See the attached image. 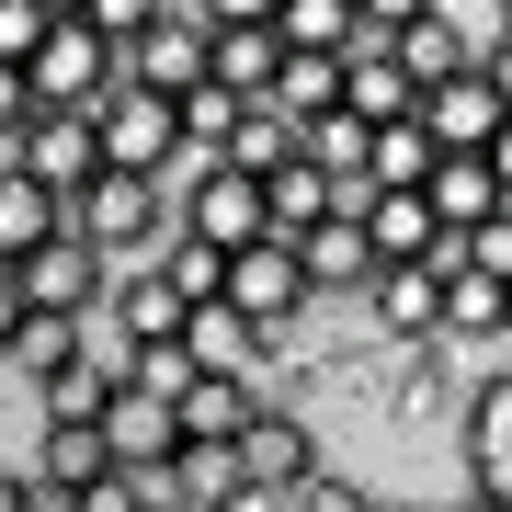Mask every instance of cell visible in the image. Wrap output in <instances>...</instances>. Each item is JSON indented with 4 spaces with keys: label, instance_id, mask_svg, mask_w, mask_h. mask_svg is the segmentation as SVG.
<instances>
[{
    "label": "cell",
    "instance_id": "obj_1",
    "mask_svg": "<svg viewBox=\"0 0 512 512\" xmlns=\"http://www.w3.org/2000/svg\"><path fill=\"white\" fill-rule=\"evenodd\" d=\"M69 239H92L114 274H148L160 239H171V183H126V171H103V183L69 205Z\"/></svg>",
    "mask_w": 512,
    "mask_h": 512
},
{
    "label": "cell",
    "instance_id": "obj_2",
    "mask_svg": "<svg viewBox=\"0 0 512 512\" xmlns=\"http://www.w3.org/2000/svg\"><path fill=\"white\" fill-rule=\"evenodd\" d=\"M0 171H23V183H46L57 205H80L103 183V137H92V114H23L12 148H0Z\"/></svg>",
    "mask_w": 512,
    "mask_h": 512
},
{
    "label": "cell",
    "instance_id": "obj_3",
    "mask_svg": "<svg viewBox=\"0 0 512 512\" xmlns=\"http://www.w3.org/2000/svg\"><path fill=\"white\" fill-rule=\"evenodd\" d=\"M228 467H239V490H251V501H285V490H308V478H319V433H308V410L262 399L251 421H239Z\"/></svg>",
    "mask_w": 512,
    "mask_h": 512
},
{
    "label": "cell",
    "instance_id": "obj_4",
    "mask_svg": "<svg viewBox=\"0 0 512 512\" xmlns=\"http://www.w3.org/2000/svg\"><path fill=\"white\" fill-rule=\"evenodd\" d=\"M12 296H23L35 319H103V296H114V262L92 251V239H69V228H57L46 251H23V262H12Z\"/></svg>",
    "mask_w": 512,
    "mask_h": 512
},
{
    "label": "cell",
    "instance_id": "obj_5",
    "mask_svg": "<svg viewBox=\"0 0 512 512\" xmlns=\"http://www.w3.org/2000/svg\"><path fill=\"white\" fill-rule=\"evenodd\" d=\"M205 57H217L205 12H160L137 46H114V92H160V103H183V92H205Z\"/></svg>",
    "mask_w": 512,
    "mask_h": 512
},
{
    "label": "cell",
    "instance_id": "obj_6",
    "mask_svg": "<svg viewBox=\"0 0 512 512\" xmlns=\"http://www.w3.org/2000/svg\"><path fill=\"white\" fill-rule=\"evenodd\" d=\"M23 92H35V114H103L114 103V46L92 23H57L35 46V69H23Z\"/></svg>",
    "mask_w": 512,
    "mask_h": 512
},
{
    "label": "cell",
    "instance_id": "obj_7",
    "mask_svg": "<svg viewBox=\"0 0 512 512\" xmlns=\"http://www.w3.org/2000/svg\"><path fill=\"white\" fill-rule=\"evenodd\" d=\"M92 137H103V171H126V183H171V160H183V114L160 92H114Z\"/></svg>",
    "mask_w": 512,
    "mask_h": 512
},
{
    "label": "cell",
    "instance_id": "obj_8",
    "mask_svg": "<svg viewBox=\"0 0 512 512\" xmlns=\"http://www.w3.org/2000/svg\"><path fill=\"white\" fill-rule=\"evenodd\" d=\"M171 228L205 239V251H251V239H274V217H262V183H251V171H217V160H205L194 183L171 194Z\"/></svg>",
    "mask_w": 512,
    "mask_h": 512
},
{
    "label": "cell",
    "instance_id": "obj_9",
    "mask_svg": "<svg viewBox=\"0 0 512 512\" xmlns=\"http://www.w3.org/2000/svg\"><path fill=\"white\" fill-rule=\"evenodd\" d=\"M228 308L251 319V330H274V342H285V319H308L319 296H308V274H296L285 239H251V251H228Z\"/></svg>",
    "mask_w": 512,
    "mask_h": 512
},
{
    "label": "cell",
    "instance_id": "obj_10",
    "mask_svg": "<svg viewBox=\"0 0 512 512\" xmlns=\"http://www.w3.org/2000/svg\"><path fill=\"white\" fill-rule=\"evenodd\" d=\"M342 114H353V126H399V114H421V80L399 69V46H365V35H353V57H342Z\"/></svg>",
    "mask_w": 512,
    "mask_h": 512
},
{
    "label": "cell",
    "instance_id": "obj_11",
    "mask_svg": "<svg viewBox=\"0 0 512 512\" xmlns=\"http://www.w3.org/2000/svg\"><path fill=\"white\" fill-rule=\"evenodd\" d=\"M35 490H57V501H92L103 478H114V456H103V421H46L35 433Z\"/></svg>",
    "mask_w": 512,
    "mask_h": 512
},
{
    "label": "cell",
    "instance_id": "obj_12",
    "mask_svg": "<svg viewBox=\"0 0 512 512\" xmlns=\"http://www.w3.org/2000/svg\"><path fill=\"white\" fill-rule=\"evenodd\" d=\"M421 126H433V148H490V137H501V92L478 80V57L421 92Z\"/></svg>",
    "mask_w": 512,
    "mask_h": 512
},
{
    "label": "cell",
    "instance_id": "obj_13",
    "mask_svg": "<svg viewBox=\"0 0 512 512\" xmlns=\"http://www.w3.org/2000/svg\"><path fill=\"white\" fill-rule=\"evenodd\" d=\"M421 205H433V228H444V239H467V228H490V217H501V183H490V160H478V148H444L433 183H421Z\"/></svg>",
    "mask_w": 512,
    "mask_h": 512
},
{
    "label": "cell",
    "instance_id": "obj_14",
    "mask_svg": "<svg viewBox=\"0 0 512 512\" xmlns=\"http://www.w3.org/2000/svg\"><path fill=\"white\" fill-rule=\"evenodd\" d=\"M285 251H296V274H308V296H319V285H342V296H365V285H376V251H365V228H353L342 205H330L308 239H285Z\"/></svg>",
    "mask_w": 512,
    "mask_h": 512
},
{
    "label": "cell",
    "instance_id": "obj_15",
    "mask_svg": "<svg viewBox=\"0 0 512 512\" xmlns=\"http://www.w3.org/2000/svg\"><path fill=\"white\" fill-rule=\"evenodd\" d=\"M80 353H92V319H35V308H23V319H12V342H0V365H12L23 387H57Z\"/></svg>",
    "mask_w": 512,
    "mask_h": 512
},
{
    "label": "cell",
    "instance_id": "obj_16",
    "mask_svg": "<svg viewBox=\"0 0 512 512\" xmlns=\"http://www.w3.org/2000/svg\"><path fill=\"white\" fill-rule=\"evenodd\" d=\"M262 410L251 376H194L183 399H171V421H183V444H239V421Z\"/></svg>",
    "mask_w": 512,
    "mask_h": 512
},
{
    "label": "cell",
    "instance_id": "obj_17",
    "mask_svg": "<svg viewBox=\"0 0 512 512\" xmlns=\"http://www.w3.org/2000/svg\"><path fill=\"white\" fill-rule=\"evenodd\" d=\"M433 126H421V114H399V126H376V148H365V194H421L433 183Z\"/></svg>",
    "mask_w": 512,
    "mask_h": 512
},
{
    "label": "cell",
    "instance_id": "obj_18",
    "mask_svg": "<svg viewBox=\"0 0 512 512\" xmlns=\"http://www.w3.org/2000/svg\"><path fill=\"white\" fill-rule=\"evenodd\" d=\"M103 319H114V342H183V296H171L160 274H114Z\"/></svg>",
    "mask_w": 512,
    "mask_h": 512
},
{
    "label": "cell",
    "instance_id": "obj_19",
    "mask_svg": "<svg viewBox=\"0 0 512 512\" xmlns=\"http://www.w3.org/2000/svg\"><path fill=\"white\" fill-rule=\"evenodd\" d=\"M262 114H285V126H319V114H342V57H296L274 69V92H262Z\"/></svg>",
    "mask_w": 512,
    "mask_h": 512
},
{
    "label": "cell",
    "instance_id": "obj_20",
    "mask_svg": "<svg viewBox=\"0 0 512 512\" xmlns=\"http://www.w3.org/2000/svg\"><path fill=\"white\" fill-rule=\"evenodd\" d=\"M433 296H444V274L410 262V274H376V285H365V319L387 330V342H433Z\"/></svg>",
    "mask_w": 512,
    "mask_h": 512
},
{
    "label": "cell",
    "instance_id": "obj_21",
    "mask_svg": "<svg viewBox=\"0 0 512 512\" xmlns=\"http://www.w3.org/2000/svg\"><path fill=\"white\" fill-rule=\"evenodd\" d=\"M57 228H69V205H57L46 183H23V171H0V262H23V251H46Z\"/></svg>",
    "mask_w": 512,
    "mask_h": 512
},
{
    "label": "cell",
    "instance_id": "obj_22",
    "mask_svg": "<svg viewBox=\"0 0 512 512\" xmlns=\"http://www.w3.org/2000/svg\"><path fill=\"white\" fill-rule=\"evenodd\" d=\"M148 274H160L171 296H183V319H194V308H217V296H228V251H205V239H183V228H171Z\"/></svg>",
    "mask_w": 512,
    "mask_h": 512
},
{
    "label": "cell",
    "instance_id": "obj_23",
    "mask_svg": "<svg viewBox=\"0 0 512 512\" xmlns=\"http://www.w3.org/2000/svg\"><path fill=\"white\" fill-rule=\"evenodd\" d=\"M274 46H296V57H353V0H274Z\"/></svg>",
    "mask_w": 512,
    "mask_h": 512
},
{
    "label": "cell",
    "instance_id": "obj_24",
    "mask_svg": "<svg viewBox=\"0 0 512 512\" xmlns=\"http://www.w3.org/2000/svg\"><path fill=\"white\" fill-rule=\"evenodd\" d=\"M330 205H342V194H330V171H308V160H285L274 183H262V217H274V239H308Z\"/></svg>",
    "mask_w": 512,
    "mask_h": 512
},
{
    "label": "cell",
    "instance_id": "obj_25",
    "mask_svg": "<svg viewBox=\"0 0 512 512\" xmlns=\"http://www.w3.org/2000/svg\"><path fill=\"white\" fill-rule=\"evenodd\" d=\"M274 69H285V46H274V35H217V57H205V80H217V92H239V103L274 92Z\"/></svg>",
    "mask_w": 512,
    "mask_h": 512
},
{
    "label": "cell",
    "instance_id": "obj_26",
    "mask_svg": "<svg viewBox=\"0 0 512 512\" xmlns=\"http://www.w3.org/2000/svg\"><path fill=\"white\" fill-rule=\"evenodd\" d=\"M387 46H399V69L421 80V92H433V80H444V69H467V57H478V46L456 35V23H444V0H433V12H421V23H410V35H387Z\"/></svg>",
    "mask_w": 512,
    "mask_h": 512
},
{
    "label": "cell",
    "instance_id": "obj_27",
    "mask_svg": "<svg viewBox=\"0 0 512 512\" xmlns=\"http://www.w3.org/2000/svg\"><path fill=\"white\" fill-rule=\"evenodd\" d=\"M35 399H46V421H103V410H114V353L92 342L69 376H57V387H35Z\"/></svg>",
    "mask_w": 512,
    "mask_h": 512
},
{
    "label": "cell",
    "instance_id": "obj_28",
    "mask_svg": "<svg viewBox=\"0 0 512 512\" xmlns=\"http://www.w3.org/2000/svg\"><path fill=\"white\" fill-rule=\"evenodd\" d=\"M285 160H296V126L251 103V114H239V137H228V160H217V171H251V183H274Z\"/></svg>",
    "mask_w": 512,
    "mask_h": 512
},
{
    "label": "cell",
    "instance_id": "obj_29",
    "mask_svg": "<svg viewBox=\"0 0 512 512\" xmlns=\"http://www.w3.org/2000/svg\"><path fill=\"white\" fill-rule=\"evenodd\" d=\"M171 114H183V148H194V160H228V137H239V114H251V103H239V92H217V80H205V92H183V103H171Z\"/></svg>",
    "mask_w": 512,
    "mask_h": 512
},
{
    "label": "cell",
    "instance_id": "obj_30",
    "mask_svg": "<svg viewBox=\"0 0 512 512\" xmlns=\"http://www.w3.org/2000/svg\"><path fill=\"white\" fill-rule=\"evenodd\" d=\"M456 399V365H444V342H399V410H444Z\"/></svg>",
    "mask_w": 512,
    "mask_h": 512
},
{
    "label": "cell",
    "instance_id": "obj_31",
    "mask_svg": "<svg viewBox=\"0 0 512 512\" xmlns=\"http://www.w3.org/2000/svg\"><path fill=\"white\" fill-rule=\"evenodd\" d=\"M467 456H512V376H490L467 399Z\"/></svg>",
    "mask_w": 512,
    "mask_h": 512
},
{
    "label": "cell",
    "instance_id": "obj_32",
    "mask_svg": "<svg viewBox=\"0 0 512 512\" xmlns=\"http://www.w3.org/2000/svg\"><path fill=\"white\" fill-rule=\"evenodd\" d=\"M456 251H467V274H478V285H501V296H512V194H501V217H490V228H467V239H456Z\"/></svg>",
    "mask_w": 512,
    "mask_h": 512
},
{
    "label": "cell",
    "instance_id": "obj_33",
    "mask_svg": "<svg viewBox=\"0 0 512 512\" xmlns=\"http://www.w3.org/2000/svg\"><path fill=\"white\" fill-rule=\"evenodd\" d=\"M46 35H57V12H35V0H0V69H35Z\"/></svg>",
    "mask_w": 512,
    "mask_h": 512
},
{
    "label": "cell",
    "instance_id": "obj_34",
    "mask_svg": "<svg viewBox=\"0 0 512 512\" xmlns=\"http://www.w3.org/2000/svg\"><path fill=\"white\" fill-rule=\"evenodd\" d=\"M80 23H92L103 46H137L148 23H160V0H80Z\"/></svg>",
    "mask_w": 512,
    "mask_h": 512
},
{
    "label": "cell",
    "instance_id": "obj_35",
    "mask_svg": "<svg viewBox=\"0 0 512 512\" xmlns=\"http://www.w3.org/2000/svg\"><path fill=\"white\" fill-rule=\"evenodd\" d=\"M421 12H433V0H353V35H365V46H387V35H410Z\"/></svg>",
    "mask_w": 512,
    "mask_h": 512
},
{
    "label": "cell",
    "instance_id": "obj_36",
    "mask_svg": "<svg viewBox=\"0 0 512 512\" xmlns=\"http://www.w3.org/2000/svg\"><path fill=\"white\" fill-rule=\"evenodd\" d=\"M285 501H296V512H376V501H365V490H353V478H342V467H319V478H308V490H285Z\"/></svg>",
    "mask_w": 512,
    "mask_h": 512
},
{
    "label": "cell",
    "instance_id": "obj_37",
    "mask_svg": "<svg viewBox=\"0 0 512 512\" xmlns=\"http://www.w3.org/2000/svg\"><path fill=\"white\" fill-rule=\"evenodd\" d=\"M205 35H274V0H194Z\"/></svg>",
    "mask_w": 512,
    "mask_h": 512
},
{
    "label": "cell",
    "instance_id": "obj_38",
    "mask_svg": "<svg viewBox=\"0 0 512 512\" xmlns=\"http://www.w3.org/2000/svg\"><path fill=\"white\" fill-rule=\"evenodd\" d=\"M35 114V92H23V69H0V148H12V126Z\"/></svg>",
    "mask_w": 512,
    "mask_h": 512
},
{
    "label": "cell",
    "instance_id": "obj_39",
    "mask_svg": "<svg viewBox=\"0 0 512 512\" xmlns=\"http://www.w3.org/2000/svg\"><path fill=\"white\" fill-rule=\"evenodd\" d=\"M478 80H490V92H501V114H512V35H501V46H478Z\"/></svg>",
    "mask_w": 512,
    "mask_h": 512
},
{
    "label": "cell",
    "instance_id": "obj_40",
    "mask_svg": "<svg viewBox=\"0 0 512 512\" xmlns=\"http://www.w3.org/2000/svg\"><path fill=\"white\" fill-rule=\"evenodd\" d=\"M80 512H148V490H137V478H103V490L80 501Z\"/></svg>",
    "mask_w": 512,
    "mask_h": 512
},
{
    "label": "cell",
    "instance_id": "obj_41",
    "mask_svg": "<svg viewBox=\"0 0 512 512\" xmlns=\"http://www.w3.org/2000/svg\"><path fill=\"white\" fill-rule=\"evenodd\" d=\"M478 501H512V456H478Z\"/></svg>",
    "mask_w": 512,
    "mask_h": 512
},
{
    "label": "cell",
    "instance_id": "obj_42",
    "mask_svg": "<svg viewBox=\"0 0 512 512\" xmlns=\"http://www.w3.org/2000/svg\"><path fill=\"white\" fill-rule=\"evenodd\" d=\"M478 160H490V183L512 194V114H501V137H490V148H478Z\"/></svg>",
    "mask_w": 512,
    "mask_h": 512
},
{
    "label": "cell",
    "instance_id": "obj_43",
    "mask_svg": "<svg viewBox=\"0 0 512 512\" xmlns=\"http://www.w3.org/2000/svg\"><path fill=\"white\" fill-rule=\"evenodd\" d=\"M23 501H35V478H23V467H0V512H23Z\"/></svg>",
    "mask_w": 512,
    "mask_h": 512
},
{
    "label": "cell",
    "instance_id": "obj_44",
    "mask_svg": "<svg viewBox=\"0 0 512 512\" xmlns=\"http://www.w3.org/2000/svg\"><path fill=\"white\" fill-rule=\"evenodd\" d=\"M467 512H512V501H467Z\"/></svg>",
    "mask_w": 512,
    "mask_h": 512
},
{
    "label": "cell",
    "instance_id": "obj_45",
    "mask_svg": "<svg viewBox=\"0 0 512 512\" xmlns=\"http://www.w3.org/2000/svg\"><path fill=\"white\" fill-rule=\"evenodd\" d=\"M160 12H194V0H160Z\"/></svg>",
    "mask_w": 512,
    "mask_h": 512
},
{
    "label": "cell",
    "instance_id": "obj_46",
    "mask_svg": "<svg viewBox=\"0 0 512 512\" xmlns=\"http://www.w3.org/2000/svg\"><path fill=\"white\" fill-rule=\"evenodd\" d=\"M501 35H512V0H501Z\"/></svg>",
    "mask_w": 512,
    "mask_h": 512
}]
</instances>
